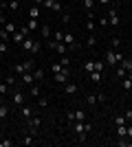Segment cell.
<instances>
[{
    "label": "cell",
    "instance_id": "6da1fadb",
    "mask_svg": "<svg viewBox=\"0 0 132 147\" xmlns=\"http://www.w3.org/2000/svg\"><path fill=\"white\" fill-rule=\"evenodd\" d=\"M121 59H123V53H119V51H114V49H108L106 53H104V61H106V66H117Z\"/></svg>",
    "mask_w": 132,
    "mask_h": 147
},
{
    "label": "cell",
    "instance_id": "7a4b0ae2",
    "mask_svg": "<svg viewBox=\"0 0 132 147\" xmlns=\"http://www.w3.org/2000/svg\"><path fill=\"white\" fill-rule=\"evenodd\" d=\"M20 49H22V51H31V53H40V42L31 40V35H29L24 42L20 44Z\"/></svg>",
    "mask_w": 132,
    "mask_h": 147
},
{
    "label": "cell",
    "instance_id": "3957f363",
    "mask_svg": "<svg viewBox=\"0 0 132 147\" xmlns=\"http://www.w3.org/2000/svg\"><path fill=\"white\" fill-rule=\"evenodd\" d=\"M64 44H66L70 51H79V49H82V44L77 42L75 35H70V33H64Z\"/></svg>",
    "mask_w": 132,
    "mask_h": 147
},
{
    "label": "cell",
    "instance_id": "277c9868",
    "mask_svg": "<svg viewBox=\"0 0 132 147\" xmlns=\"http://www.w3.org/2000/svg\"><path fill=\"white\" fill-rule=\"evenodd\" d=\"M104 101H106V94H104V92H95V94H88V97H86V103L88 105L104 103Z\"/></svg>",
    "mask_w": 132,
    "mask_h": 147
},
{
    "label": "cell",
    "instance_id": "5b68a950",
    "mask_svg": "<svg viewBox=\"0 0 132 147\" xmlns=\"http://www.w3.org/2000/svg\"><path fill=\"white\" fill-rule=\"evenodd\" d=\"M26 125H29V129H31V134L35 136V132H38V127H40V125H42V119L33 114L31 119H26Z\"/></svg>",
    "mask_w": 132,
    "mask_h": 147
},
{
    "label": "cell",
    "instance_id": "8992f818",
    "mask_svg": "<svg viewBox=\"0 0 132 147\" xmlns=\"http://www.w3.org/2000/svg\"><path fill=\"white\" fill-rule=\"evenodd\" d=\"M53 79H55V84H66V81H70V70H68V68H64L62 73L53 75Z\"/></svg>",
    "mask_w": 132,
    "mask_h": 147
},
{
    "label": "cell",
    "instance_id": "52a82bcc",
    "mask_svg": "<svg viewBox=\"0 0 132 147\" xmlns=\"http://www.w3.org/2000/svg\"><path fill=\"white\" fill-rule=\"evenodd\" d=\"M108 22H110V26H119V13H117V9H114V7H110V9H108Z\"/></svg>",
    "mask_w": 132,
    "mask_h": 147
},
{
    "label": "cell",
    "instance_id": "ba28073f",
    "mask_svg": "<svg viewBox=\"0 0 132 147\" xmlns=\"http://www.w3.org/2000/svg\"><path fill=\"white\" fill-rule=\"evenodd\" d=\"M20 77H22V84H26V86H33V84H35V77H33V70H26V73H22Z\"/></svg>",
    "mask_w": 132,
    "mask_h": 147
},
{
    "label": "cell",
    "instance_id": "9c48e42d",
    "mask_svg": "<svg viewBox=\"0 0 132 147\" xmlns=\"http://www.w3.org/2000/svg\"><path fill=\"white\" fill-rule=\"evenodd\" d=\"M86 31L88 33L95 31V13L93 11H88V16H86Z\"/></svg>",
    "mask_w": 132,
    "mask_h": 147
},
{
    "label": "cell",
    "instance_id": "30bf717a",
    "mask_svg": "<svg viewBox=\"0 0 132 147\" xmlns=\"http://www.w3.org/2000/svg\"><path fill=\"white\" fill-rule=\"evenodd\" d=\"M11 99H13V103L16 105H24V94L18 90H11Z\"/></svg>",
    "mask_w": 132,
    "mask_h": 147
},
{
    "label": "cell",
    "instance_id": "8fae6325",
    "mask_svg": "<svg viewBox=\"0 0 132 147\" xmlns=\"http://www.w3.org/2000/svg\"><path fill=\"white\" fill-rule=\"evenodd\" d=\"M20 112H22V117H24V119H31L33 114H35V108H33V105H31V108H29V105H22Z\"/></svg>",
    "mask_w": 132,
    "mask_h": 147
},
{
    "label": "cell",
    "instance_id": "7c38bea8",
    "mask_svg": "<svg viewBox=\"0 0 132 147\" xmlns=\"http://www.w3.org/2000/svg\"><path fill=\"white\" fill-rule=\"evenodd\" d=\"M64 90H66V94H75L77 90H79V86H77V84H73V81H66V84H64Z\"/></svg>",
    "mask_w": 132,
    "mask_h": 147
},
{
    "label": "cell",
    "instance_id": "4fadbf2b",
    "mask_svg": "<svg viewBox=\"0 0 132 147\" xmlns=\"http://www.w3.org/2000/svg\"><path fill=\"white\" fill-rule=\"evenodd\" d=\"M55 53H60V55H66V53H68V46H66V44L64 42H55Z\"/></svg>",
    "mask_w": 132,
    "mask_h": 147
},
{
    "label": "cell",
    "instance_id": "5bb4252c",
    "mask_svg": "<svg viewBox=\"0 0 132 147\" xmlns=\"http://www.w3.org/2000/svg\"><path fill=\"white\" fill-rule=\"evenodd\" d=\"M117 66H121L123 70H132V59H130V57H123V59H121Z\"/></svg>",
    "mask_w": 132,
    "mask_h": 147
},
{
    "label": "cell",
    "instance_id": "9a60e30c",
    "mask_svg": "<svg viewBox=\"0 0 132 147\" xmlns=\"http://www.w3.org/2000/svg\"><path fill=\"white\" fill-rule=\"evenodd\" d=\"M26 29L31 31V33H33V31H40V22H38L35 18H31L29 22H26Z\"/></svg>",
    "mask_w": 132,
    "mask_h": 147
},
{
    "label": "cell",
    "instance_id": "2e32d148",
    "mask_svg": "<svg viewBox=\"0 0 132 147\" xmlns=\"http://www.w3.org/2000/svg\"><path fill=\"white\" fill-rule=\"evenodd\" d=\"M73 129H75V134H86V129H84V121L73 123Z\"/></svg>",
    "mask_w": 132,
    "mask_h": 147
},
{
    "label": "cell",
    "instance_id": "e0dca14e",
    "mask_svg": "<svg viewBox=\"0 0 132 147\" xmlns=\"http://www.w3.org/2000/svg\"><path fill=\"white\" fill-rule=\"evenodd\" d=\"M49 70H51L53 75H57V73H62V70H64V66L60 64V61H55V64H51V68H49Z\"/></svg>",
    "mask_w": 132,
    "mask_h": 147
},
{
    "label": "cell",
    "instance_id": "ac0fdd59",
    "mask_svg": "<svg viewBox=\"0 0 132 147\" xmlns=\"http://www.w3.org/2000/svg\"><path fill=\"white\" fill-rule=\"evenodd\" d=\"M117 134H119V138H126L128 134V125L123 123V125H117Z\"/></svg>",
    "mask_w": 132,
    "mask_h": 147
},
{
    "label": "cell",
    "instance_id": "d6986e66",
    "mask_svg": "<svg viewBox=\"0 0 132 147\" xmlns=\"http://www.w3.org/2000/svg\"><path fill=\"white\" fill-rule=\"evenodd\" d=\"M22 64H24V70H33V68H35V59H33V57H29V59H24V61H22Z\"/></svg>",
    "mask_w": 132,
    "mask_h": 147
},
{
    "label": "cell",
    "instance_id": "ffe728a7",
    "mask_svg": "<svg viewBox=\"0 0 132 147\" xmlns=\"http://www.w3.org/2000/svg\"><path fill=\"white\" fill-rule=\"evenodd\" d=\"M9 92H11V86L7 81H0V94H9Z\"/></svg>",
    "mask_w": 132,
    "mask_h": 147
},
{
    "label": "cell",
    "instance_id": "44dd1931",
    "mask_svg": "<svg viewBox=\"0 0 132 147\" xmlns=\"http://www.w3.org/2000/svg\"><path fill=\"white\" fill-rule=\"evenodd\" d=\"M95 44H97V35H93V33H90V35L86 37V46H88V49H93Z\"/></svg>",
    "mask_w": 132,
    "mask_h": 147
},
{
    "label": "cell",
    "instance_id": "7402d4cb",
    "mask_svg": "<svg viewBox=\"0 0 132 147\" xmlns=\"http://www.w3.org/2000/svg\"><path fill=\"white\" fill-rule=\"evenodd\" d=\"M20 143H22V145H35V138H33V134H26Z\"/></svg>",
    "mask_w": 132,
    "mask_h": 147
},
{
    "label": "cell",
    "instance_id": "603a6c76",
    "mask_svg": "<svg viewBox=\"0 0 132 147\" xmlns=\"http://www.w3.org/2000/svg\"><path fill=\"white\" fill-rule=\"evenodd\" d=\"M5 31H7V33H11V35H13V33H16V31H18V29H16V24H13V22H9V20H7V22H5Z\"/></svg>",
    "mask_w": 132,
    "mask_h": 147
},
{
    "label": "cell",
    "instance_id": "cb8c5ba5",
    "mask_svg": "<svg viewBox=\"0 0 132 147\" xmlns=\"http://www.w3.org/2000/svg\"><path fill=\"white\" fill-rule=\"evenodd\" d=\"M9 117V108H7L5 103H0V121H2V119H7Z\"/></svg>",
    "mask_w": 132,
    "mask_h": 147
},
{
    "label": "cell",
    "instance_id": "d4e9b609",
    "mask_svg": "<svg viewBox=\"0 0 132 147\" xmlns=\"http://www.w3.org/2000/svg\"><path fill=\"white\" fill-rule=\"evenodd\" d=\"M101 77H104V75H101L99 70H93V73H90V79H93L95 84H99V81H101Z\"/></svg>",
    "mask_w": 132,
    "mask_h": 147
},
{
    "label": "cell",
    "instance_id": "484cf974",
    "mask_svg": "<svg viewBox=\"0 0 132 147\" xmlns=\"http://www.w3.org/2000/svg\"><path fill=\"white\" fill-rule=\"evenodd\" d=\"M29 16L38 20V18H40V7H38V5H33V7H31V11H29Z\"/></svg>",
    "mask_w": 132,
    "mask_h": 147
},
{
    "label": "cell",
    "instance_id": "4316f807",
    "mask_svg": "<svg viewBox=\"0 0 132 147\" xmlns=\"http://www.w3.org/2000/svg\"><path fill=\"white\" fill-rule=\"evenodd\" d=\"M11 40V33H7L5 29H0V42H9Z\"/></svg>",
    "mask_w": 132,
    "mask_h": 147
},
{
    "label": "cell",
    "instance_id": "83f0119b",
    "mask_svg": "<svg viewBox=\"0 0 132 147\" xmlns=\"http://www.w3.org/2000/svg\"><path fill=\"white\" fill-rule=\"evenodd\" d=\"M33 77H35V81H42V79H44V70H38V68H33Z\"/></svg>",
    "mask_w": 132,
    "mask_h": 147
},
{
    "label": "cell",
    "instance_id": "f1b7e54d",
    "mask_svg": "<svg viewBox=\"0 0 132 147\" xmlns=\"http://www.w3.org/2000/svg\"><path fill=\"white\" fill-rule=\"evenodd\" d=\"M121 86H123V90H132V81L128 79V77H123V79H121Z\"/></svg>",
    "mask_w": 132,
    "mask_h": 147
},
{
    "label": "cell",
    "instance_id": "f546056e",
    "mask_svg": "<svg viewBox=\"0 0 132 147\" xmlns=\"http://www.w3.org/2000/svg\"><path fill=\"white\" fill-rule=\"evenodd\" d=\"M75 121H86V112L84 110H75Z\"/></svg>",
    "mask_w": 132,
    "mask_h": 147
},
{
    "label": "cell",
    "instance_id": "4dcf8cb0",
    "mask_svg": "<svg viewBox=\"0 0 132 147\" xmlns=\"http://www.w3.org/2000/svg\"><path fill=\"white\" fill-rule=\"evenodd\" d=\"M13 73H16V75L26 73V70H24V64H16V66H13Z\"/></svg>",
    "mask_w": 132,
    "mask_h": 147
},
{
    "label": "cell",
    "instance_id": "1f68e13d",
    "mask_svg": "<svg viewBox=\"0 0 132 147\" xmlns=\"http://www.w3.org/2000/svg\"><path fill=\"white\" fill-rule=\"evenodd\" d=\"M40 33H42V35L46 37V40H49V35H53V33H51V29H49L46 24H44V26H40Z\"/></svg>",
    "mask_w": 132,
    "mask_h": 147
},
{
    "label": "cell",
    "instance_id": "d6a6232c",
    "mask_svg": "<svg viewBox=\"0 0 132 147\" xmlns=\"http://www.w3.org/2000/svg\"><path fill=\"white\" fill-rule=\"evenodd\" d=\"M49 105V99L46 97H38V108H46Z\"/></svg>",
    "mask_w": 132,
    "mask_h": 147
},
{
    "label": "cell",
    "instance_id": "836d02e7",
    "mask_svg": "<svg viewBox=\"0 0 132 147\" xmlns=\"http://www.w3.org/2000/svg\"><path fill=\"white\" fill-rule=\"evenodd\" d=\"M51 11L60 13V11H62V2H60V0H55V2H53V7H51Z\"/></svg>",
    "mask_w": 132,
    "mask_h": 147
},
{
    "label": "cell",
    "instance_id": "e575fe53",
    "mask_svg": "<svg viewBox=\"0 0 132 147\" xmlns=\"http://www.w3.org/2000/svg\"><path fill=\"white\" fill-rule=\"evenodd\" d=\"M53 40H55V42H64V33L62 31H55V33H53Z\"/></svg>",
    "mask_w": 132,
    "mask_h": 147
},
{
    "label": "cell",
    "instance_id": "d590c367",
    "mask_svg": "<svg viewBox=\"0 0 132 147\" xmlns=\"http://www.w3.org/2000/svg\"><path fill=\"white\" fill-rule=\"evenodd\" d=\"M60 64H62L64 68H68V66H70V59H68V55H62V59H60Z\"/></svg>",
    "mask_w": 132,
    "mask_h": 147
},
{
    "label": "cell",
    "instance_id": "8d00e7d4",
    "mask_svg": "<svg viewBox=\"0 0 132 147\" xmlns=\"http://www.w3.org/2000/svg\"><path fill=\"white\" fill-rule=\"evenodd\" d=\"M104 66H106V61H101V59L95 61V70H99V73H101V70H104Z\"/></svg>",
    "mask_w": 132,
    "mask_h": 147
},
{
    "label": "cell",
    "instance_id": "74e56055",
    "mask_svg": "<svg viewBox=\"0 0 132 147\" xmlns=\"http://www.w3.org/2000/svg\"><path fill=\"white\" fill-rule=\"evenodd\" d=\"M84 70L93 73V70H95V61H86V64H84Z\"/></svg>",
    "mask_w": 132,
    "mask_h": 147
},
{
    "label": "cell",
    "instance_id": "f35d334b",
    "mask_svg": "<svg viewBox=\"0 0 132 147\" xmlns=\"http://www.w3.org/2000/svg\"><path fill=\"white\" fill-rule=\"evenodd\" d=\"M84 7H86V11H93V7H95V0H84Z\"/></svg>",
    "mask_w": 132,
    "mask_h": 147
},
{
    "label": "cell",
    "instance_id": "ab89813d",
    "mask_svg": "<svg viewBox=\"0 0 132 147\" xmlns=\"http://www.w3.org/2000/svg\"><path fill=\"white\" fill-rule=\"evenodd\" d=\"M9 51V42H0V55H5Z\"/></svg>",
    "mask_w": 132,
    "mask_h": 147
},
{
    "label": "cell",
    "instance_id": "60d3db41",
    "mask_svg": "<svg viewBox=\"0 0 132 147\" xmlns=\"http://www.w3.org/2000/svg\"><path fill=\"white\" fill-rule=\"evenodd\" d=\"M5 81H7V84H9L11 88H16V79H13V75H7V77H5Z\"/></svg>",
    "mask_w": 132,
    "mask_h": 147
},
{
    "label": "cell",
    "instance_id": "b9f144b4",
    "mask_svg": "<svg viewBox=\"0 0 132 147\" xmlns=\"http://www.w3.org/2000/svg\"><path fill=\"white\" fill-rule=\"evenodd\" d=\"M11 145H13L11 138H2V141H0V147H11Z\"/></svg>",
    "mask_w": 132,
    "mask_h": 147
},
{
    "label": "cell",
    "instance_id": "7bdbcfd3",
    "mask_svg": "<svg viewBox=\"0 0 132 147\" xmlns=\"http://www.w3.org/2000/svg\"><path fill=\"white\" fill-rule=\"evenodd\" d=\"M18 7H20V2H18V0H9V9H11V11H16Z\"/></svg>",
    "mask_w": 132,
    "mask_h": 147
},
{
    "label": "cell",
    "instance_id": "ee69618b",
    "mask_svg": "<svg viewBox=\"0 0 132 147\" xmlns=\"http://www.w3.org/2000/svg\"><path fill=\"white\" fill-rule=\"evenodd\" d=\"M126 75H128V70H123V68H117V77H119V79H123V77H126Z\"/></svg>",
    "mask_w": 132,
    "mask_h": 147
},
{
    "label": "cell",
    "instance_id": "f6af8a7d",
    "mask_svg": "<svg viewBox=\"0 0 132 147\" xmlns=\"http://www.w3.org/2000/svg\"><path fill=\"white\" fill-rule=\"evenodd\" d=\"M31 94H33V97H42V92H40V88H35V86H31Z\"/></svg>",
    "mask_w": 132,
    "mask_h": 147
},
{
    "label": "cell",
    "instance_id": "bcb514c9",
    "mask_svg": "<svg viewBox=\"0 0 132 147\" xmlns=\"http://www.w3.org/2000/svg\"><path fill=\"white\" fill-rule=\"evenodd\" d=\"M99 24H101V29H106L110 22H108V18H99Z\"/></svg>",
    "mask_w": 132,
    "mask_h": 147
},
{
    "label": "cell",
    "instance_id": "7dc6e473",
    "mask_svg": "<svg viewBox=\"0 0 132 147\" xmlns=\"http://www.w3.org/2000/svg\"><path fill=\"white\" fill-rule=\"evenodd\" d=\"M114 123H117V125H123V123H128V121H126V117H117Z\"/></svg>",
    "mask_w": 132,
    "mask_h": 147
},
{
    "label": "cell",
    "instance_id": "c3c4849f",
    "mask_svg": "<svg viewBox=\"0 0 132 147\" xmlns=\"http://www.w3.org/2000/svg\"><path fill=\"white\" fill-rule=\"evenodd\" d=\"M112 46H114V49H119V46H121V40H119V37H112Z\"/></svg>",
    "mask_w": 132,
    "mask_h": 147
},
{
    "label": "cell",
    "instance_id": "681fc988",
    "mask_svg": "<svg viewBox=\"0 0 132 147\" xmlns=\"http://www.w3.org/2000/svg\"><path fill=\"white\" fill-rule=\"evenodd\" d=\"M123 117H126V121H132V110H126V114H123Z\"/></svg>",
    "mask_w": 132,
    "mask_h": 147
},
{
    "label": "cell",
    "instance_id": "f907efd6",
    "mask_svg": "<svg viewBox=\"0 0 132 147\" xmlns=\"http://www.w3.org/2000/svg\"><path fill=\"white\" fill-rule=\"evenodd\" d=\"M62 22H66V24L70 22V16H68V13H64V16H62Z\"/></svg>",
    "mask_w": 132,
    "mask_h": 147
},
{
    "label": "cell",
    "instance_id": "816d5d0a",
    "mask_svg": "<svg viewBox=\"0 0 132 147\" xmlns=\"http://www.w3.org/2000/svg\"><path fill=\"white\" fill-rule=\"evenodd\" d=\"M126 136H128V138H132V125H128V134Z\"/></svg>",
    "mask_w": 132,
    "mask_h": 147
},
{
    "label": "cell",
    "instance_id": "f5cc1de1",
    "mask_svg": "<svg viewBox=\"0 0 132 147\" xmlns=\"http://www.w3.org/2000/svg\"><path fill=\"white\" fill-rule=\"evenodd\" d=\"M33 2H35L38 7H42V2H44V0H33Z\"/></svg>",
    "mask_w": 132,
    "mask_h": 147
},
{
    "label": "cell",
    "instance_id": "db71d44e",
    "mask_svg": "<svg viewBox=\"0 0 132 147\" xmlns=\"http://www.w3.org/2000/svg\"><path fill=\"white\" fill-rule=\"evenodd\" d=\"M126 77H128V79L132 81V70H128V75H126Z\"/></svg>",
    "mask_w": 132,
    "mask_h": 147
},
{
    "label": "cell",
    "instance_id": "11a10c76",
    "mask_svg": "<svg viewBox=\"0 0 132 147\" xmlns=\"http://www.w3.org/2000/svg\"><path fill=\"white\" fill-rule=\"evenodd\" d=\"M101 5H110V0H101Z\"/></svg>",
    "mask_w": 132,
    "mask_h": 147
},
{
    "label": "cell",
    "instance_id": "9f6ffc18",
    "mask_svg": "<svg viewBox=\"0 0 132 147\" xmlns=\"http://www.w3.org/2000/svg\"><path fill=\"white\" fill-rule=\"evenodd\" d=\"M0 16H2V0H0Z\"/></svg>",
    "mask_w": 132,
    "mask_h": 147
},
{
    "label": "cell",
    "instance_id": "6f0895ef",
    "mask_svg": "<svg viewBox=\"0 0 132 147\" xmlns=\"http://www.w3.org/2000/svg\"><path fill=\"white\" fill-rule=\"evenodd\" d=\"M18 2H20V0H18Z\"/></svg>",
    "mask_w": 132,
    "mask_h": 147
}]
</instances>
